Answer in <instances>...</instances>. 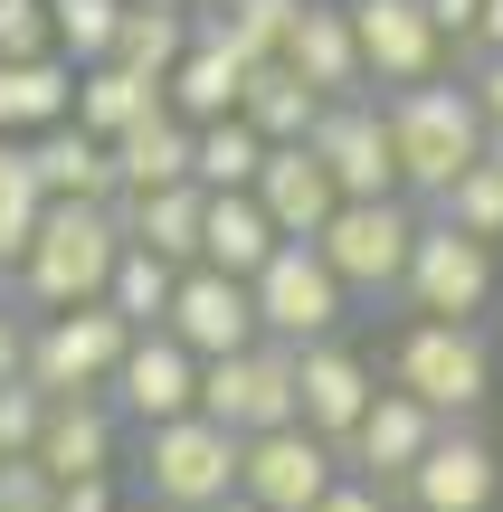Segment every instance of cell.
<instances>
[{
  "label": "cell",
  "mask_w": 503,
  "mask_h": 512,
  "mask_svg": "<svg viewBox=\"0 0 503 512\" xmlns=\"http://www.w3.org/2000/svg\"><path fill=\"white\" fill-rule=\"evenodd\" d=\"M29 323H38V313L0 285V380H29Z\"/></svg>",
  "instance_id": "cell-39"
},
{
  "label": "cell",
  "mask_w": 503,
  "mask_h": 512,
  "mask_svg": "<svg viewBox=\"0 0 503 512\" xmlns=\"http://www.w3.org/2000/svg\"><path fill=\"white\" fill-rule=\"evenodd\" d=\"M124 503V484L114 475H76V484H57V512H114Z\"/></svg>",
  "instance_id": "cell-41"
},
{
  "label": "cell",
  "mask_w": 503,
  "mask_h": 512,
  "mask_svg": "<svg viewBox=\"0 0 503 512\" xmlns=\"http://www.w3.org/2000/svg\"><path fill=\"white\" fill-rule=\"evenodd\" d=\"M133 0H48L57 19V57H76V67H95V57H114V29H124Z\"/></svg>",
  "instance_id": "cell-34"
},
{
  "label": "cell",
  "mask_w": 503,
  "mask_h": 512,
  "mask_svg": "<svg viewBox=\"0 0 503 512\" xmlns=\"http://www.w3.org/2000/svg\"><path fill=\"white\" fill-rule=\"evenodd\" d=\"M190 152H200V124L190 114H143L133 133H114V181L124 190H162V181H190Z\"/></svg>",
  "instance_id": "cell-28"
},
{
  "label": "cell",
  "mask_w": 503,
  "mask_h": 512,
  "mask_svg": "<svg viewBox=\"0 0 503 512\" xmlns=\"http://www.w3.org/2000/svg\"><path fill=\"white\" fill-rule=\"evenodd\" d=\"M29 171H38V190H48V200H114V143L95 124H38L29 133Z\"/></svg>",
  "instance_id": "cell-22"
},
{
  "label": "cell",
  "mask_w": 503,
  "mask_h": 512,
  "mask_svg": "<svg viewBox=\"0 0 503 512\" xmlns=\"http://www.w3.org/2000/svg\"><path fill=\"white\" fill-rule=\"evenodd\" d=\"M485 162H503V124H494V133H485Z\"/></svg>",
  "instance_id": "cell-48"
},
{
  "label": "cell",
  "mask_w": 503,
  "mask_h": 512,
  "mask_svg": "<svg viewBox=\"0 0 503 512\" xmlns=\"http://www.w3.org/2000/svg\"><path fill=\"white\" fill-rule=\"evenodd\" d=\"M456 76L475 86V105H485V124H503V48H494V57H466Z\"/></svg>",
  "instance_id": "cell-42"
},
{
  "label": "cell",
  "mask_w": 503,
  "mask_h": 512,
  "mask_svg": "<svg viewBox=\"0 0 503 512\" xmlns=\"http://www.w3.org/2000/svg\"><path fill=\"white\" fill-rule=\"evenodd\" d=\"M475 10H485V0H428V19H437L447 38H466V29H475Z\"/></svg>",
  "instance_id": "cell-44"
},
{
  "label": "cell",
  "mask_w": 503,
  "mask_h": 512,
  "mask_svg": "<svg viewBox=\"0 0 503 512\" xmlns=\"http://www.w3.org/2000/svg\"><path fill=\"white\" fill-rule=\"evenodd\" d=\"M295 351H304V427L342 446V437L361 427V408H371L380 370L361 361V351L342 342V332H323V342H295Z\"/></svg>",
  "instance_id": "cell-20"
},
{
  "label": "cell",
  "mask_w": 503,
  "mask_h": 512,
  "mask_svg": "<svg viewBox=\"0 0 503 512\" xmlns=\"http://www.w3.org/2000/svg\"><path fill=\"white\" fill-rule=\"evenodd\" d=\"M200 209H209V190H200V181L114 190V219H124V238H143L152 256H171V266H200Z\"/></svg>",
  "instance_id": "cell-23"
},
{
  "label": "cell",
  "mask_w": 503,
  "mask_h": 512,
  "mask_svg": "<svg viewBox=\"0 0 503 512\" xmlns=\"http://www.w3.org/2000/svg\"><path fill=\"white\" fill-rule=\"evenodd\" d=\"M143 10H200V0H143Z\"/></svg>",
  "instance_id": "cell-49"
},
{
  "label": "cell",
  "mask_w": 503,
  "mask_h": 512,
  "mask_svg": "<svg viewBox=\"0 0 503 512\" xmlns=\"http://www.w3.org/2000/svg\"><path fill=\"white\" fill-rule=\"evenodd\" d=\"M257 171H266V133L247 114H209L200 152H190V181L200 190H257Z\"/></svg>",
  "instance_id": "cell-29"
},
{
  "label": "cell",
  "mask_w": 503,
  "mask_h": 512,
  "mask_svg": "<svg viewBox=\"0 0 503 512\" xmlns=\"http://www.w3.org/2000/svg\"><path fill=\"white\" fill-rule=\"evenodd\" d=\"M285 67L323 95H361L371 67H361V29H352V0H304L295 38H285Z\"/></svg>",
  "instance_id": "cell-21"
},
{
  "label": "cell",
  "mask_w": 503,
  "mask_h": 512,
  "mask_svg": "<svg viewBox=\"0 0 503 512\" xmlns=\"http://www.w3.org/2000/svg\"><path fill=\"white\" fill-rule=\"evenodd\" d=\"M437 427H447V418H437V408L418 399V389L380 380V389H371V408H361V427L342 437V465H352V475H371V484H390V494H399V484L418 475V456L437 446Z\"/></svg>",
  "instance_id": "cell-13"
},
{
  "label": "cell",
  "mask_w": 503,
  "mask_h": 512,
  "mask_svg": "<svg viewBox=\"0 0 503 512\" xmlns=\"http://www.w3.org/2000/svg\"><path fill=\"white\" fill-rule=\"evenodd\" d=\"M124 408H114V389H67V399H48V427H38L29 456L48 465L57 484L76 475H124Z\"/></svg>",
  "instance_id": "cell-16"
},
{
  "label": "cell",
  "mask_w": 503,
  "mask_h": 512,
  "mask_svg": "<svg viewBox=\"0 0 503 512\" xmlns=\"http://www.w3.org/2000/svg\"><path fill=\"white\" fill-rule=\"evenodd\" d=\"M76 114V57H0V133H38Z\"/></svg>",
  "instance_id": "cell-25"
},
{
  "label": "cell",
  "mask_w": 503,
  "mask_h": 512,
  "mask_svg": "<svg viewBox=\"0 0 503 512\" xmlns=\"http://www.w3.org/2000/svg\"><path fill=\"white\" fill-rule=\"evenodd\" d=\"M181 48H190V10H143V0H133L124 29H114V57L162 76V86H171V67H181Z\"/></svg>",
  "instance_id": "cell-31"
},
{
  "label": "cell",
  "mask_w": 503,
  "mask_h": 512,
  "mask_svg": "<svg viewBox=\"0 0 503 512\" xmlns=\"http://www.w3.org/2000/svg\"><path fill=\"white\" fill-rule=\"evenodd\" d=\"M114 256H124V219H114V200H48L29 256L10 266V294H19L29 313L95 304L105 275H114Z\"/></svg>",
  "instance_id": "cell-2"
},
{
  "label": "cell",
  "mask_w": 503,
  "mask_h": 512,
  "mask_svg": "<svg viewBox=\"0 0 503 512\" xmlns=\"http://www.w3.org/2000/svg\"><path fill=\"white\" fill-rule=\"evenodd\" d=\"M494 294H503V247L428 209V219H418V247H409V275H399V304L409 313H447V323H485Z\"/></svg>",
  "instance_id": "cell-5"
},
{
  "label": "cell",
  "mask_w": 503,
  "mask_h": 512,
  "mask_svg": "<svg viewBox=\"0 0 503 512\" xmlns=\"http://www.w3.org/2000/svg\"><path fill=\"white\" fill-rule=\"evenodd\" d=\"M399 494H390V484H371V475H352V465H342V475H333V494H323L314 512H390Z\"/></svg>",
  "instance_id": "cell-40"
},
{
  "label": "cell",
  "mask_w": 503,
  "mask_h": 512,
  "mask_svg": "<svg viewBox=\"0 0 503 512\" xmlns=\"http://www.w3.org/2000/svg\"><path fill=\"white\" fill-rule=\"evenodd\" d=\"M105 389H114V408H124V427H162V418H181V408H200V351L171 323H152V332L124 342V361H114Z\"/></svg>",
  "instance_id": "cell-12"
},
{
  "label": "cell",
  "mask_w": 503,
  "mask_h": 512,
  "mask_svg": "<svg viewBox=\"0 0 503 512\" xmlns=\"http://www.w3.org/2000/svg\"><path fill=\"white\" fill-rule=\"evenodd\" d=\"M323 105H333V95H323V86H304L285 57H257V67H247V105H238V114L266 133V143H314Z\"/></svg>",
  "instance_id": "cell-27"
},
{
  "label": "cell",
  "mask_w": 503,
  "mask_h": 512,
  "mask_svg": "<svg viewBox=\"0 0 503 512\" xmlns=\"http://www.w3.org/2000/svg\"><path fill=\"white\" fill-rule=\"evenodd\" d=\"M247 67L257 57L238 48L228 29H209L200 10H190V48H181V67H171V114H190V124H209V114H238L247 105Z\"/></svg>",
  "instance_id": "cell-18"
},
{
  "label": "cell",
  "mask_w": 503,
  "mask_h": 512,
  "mask_svg": "<svg viewBox=\"0 0 503 512\" xmlns=\"http://www.w3.org/2000/svg\"><path fill=\"white\" fill-rule=\"evenodd\" d=\"M0 512H57V475L38 456H0Z\"/></svg>",
  "instance_id": "cell-38"
},
{
  "label": "cell",
  "mask_w": 503,
  "mask_h": 512,
  "mask_svg": "<svg viewBox=\"0 0 503 512\" xmlns=\"http://www.w3.org/2000/svg\"><path fill=\"white\" fill-rule=\"evenodd\" d=\"M171 285H181V266H171V256H152L143 238H124V256H114V275H105V304L124 313L133 332H152L171 313Z\"/></svg>",
  "instance_id": "cell-30"
},
{
  "label": "cell",
  "mask_w": 503,
  "mask_h": 512,
  "mask_svg": "<svg viewBox=\"0 0 503 512\" xmlns=\"http://www.w3.org/2000/svg\"><path fill=\"white\" fill-rule=\"evenodd\" d=\"M114 512H162V503H152V494H124V503H114Z\"/></svg>",
  "instance_id": "cell-47"
},
{
  "label": "cell",
  "mask_w": 503,
  "mask_h": 512,
  "mask_svg": "<svg viewBox=\"0 0 503 512\" xmlns=\"http://www.w3.org/2000/svg\"><path fill=\"white\" fill-rule=\"evenodd\" d=\"M333 475H342V446L314 437L304 418L257 427V437H247V456H238V494L266 503V512H314L323 494H333Z\"/></svg>",
  "instance_id": "cell-10"
},
{
  "label": "cell",
  "mask_w": 503,
  "mask_h": 512,
  "mask_svg": "<svg viewBox=\"0 0 503 512\" xmlns=\"http://www.w3.org/2000/svg\"><path fill=\"white\" fill-rule=\"evenodd\" d=\"M257 200L285 238H323V219L342 209V181L314 143H266V171H257Z\"/></svg>",
  "instance_id": "cell-19"
},
{
  "label": "cell",
  "mask_w": 503,
  "mask_h": 512,
  "mask_svg": "<svg viewBox=\"0 0 503 512\" xmlns=\"http://www.w3.org/2000/svg\"><path fill=\"white\" fill-rule=\"evenodd\" d=\"M171 95H162V76H143V67H124V57H95V67H76V124H95L114 143V133H133L143 114H162Z\"/></svg>",
  "instance_id": "cell-26"
},
{
  "label": "cell",
  "mask_w": 503,
  "mask_h": 512,
  "mask_svg": "<svg viewBox=\"0 0 503 512\" xmlns=\"http://www.w3.org/2000/svg\"><path fill=\"white\" fill-rule=\"evenodd\" d=\"M285 228L266 219V200L257 190H209V209H200V266H228V275H257L266 256H276Z\"/></svg>",
  "instance_id": "cell-24"
},
{
  "label": "cell",
  "mask_w": 503,
  "mask_h": 512,
  "mask_svg": "<svg viewBox=\"0 0 503 512\" xmlns=\"http://www.w3.org/2000/svg\"><path fill=\"white\" fill-rule=\"evenodd\" d=\"M200 512H266V503H247V494H228V503H200Z\"/></svg>",
  "instance_id": "cell-46"
},
{
  "label": "cell",
  "mask_w": 503,
  "mask_h": 512,
  "mask_svg": "<svg viewBox=\"0 0 503 512\" xmlns=\"http://www.w3.org/2000/svg\"><path fill=\"white\" fill-rule=\"evenodd\" d=\"M437 219H456V228H475V238H494L503 247V162H466L447 190H437Z\"/></svg>",
  "instance_id": "cell-33"
},
{
  "label": "cell",
  "mask_w": 503,
  "mask_h": 512,
  "mask_svg": "<svg viewBox=\"0 0 503 512\" xmlns=\"http://www.w3.org/2000/svg\"><path fill=\"white\" fill-rule=\"evenodd\" d=\"M418 219H428V200H409V190L342 200L333 219H323V238H314V247L333 256V275L352 285V304H399V275H409Z\"/></svg>",
  "instance_id": "cell-4"
},
{
  "label": "cell",
  "mask_w": 503,
  "mask_h": 512,
  "mask_svg": "<svg viewBox=\"0 0 503 512\" xmlns=\"http://www.w3.org/2000/svg\"><path fill=\"white\" fill-rule=\"evenodd\" d=\"M124 342H133V323L105 304V294H95V304H57V313L29 323V380L48 389V399H67V389H105L114 361H124Z\"/></svg>",
  "instance_id": "cell-9"
},
{
  "label": "cell",
  "mask_w": 503,
  "mask_h": 512,
  "mask_svg": "<svg viewBox=\"0 0 503 512\" xmlns=\"http://www.w3.org/2000/svg\"><path fill=\"white\" fill-rule=\"evenodd\" d=\"M485 105H475L466 76H418V86H390V143H399V190L409 200H437L466 162H485Z\"/></svg>",
  "instance_id": "cell-1"
},
{
  "label": "cell",
  "mask_w": 503,
  "mask_h": 512,
  "mask_svg": "<svg viewBox=\"0 0 503 512\" xmlns=\"http://www.w3.org/2000/svg\"><path fill=\"white\" fill-rule=\"evenodd\" d=\"M200 19H209V29H228L247 57H285V38H295L304 0H200Z\"/></svg>",
  "instance_id": "cell-32"
},
{
  "label": "cell",
  "mask_w": 503,
  "mask_h": 512,
  "mask_svg": "<svg viewBox=\"0 0 503 512\" xmlns=\"http://www.w3.org/2000/svg\"><path fill=\"white\" fill-rule=\"evenodd\" d=\"M352 29H361V67L371 86H418V76H447V48L456 38L428 19V0H352Z\"/></svg>",
  "instance_id": "cell-15"
},
{
  "label": "cell",
  "mask_w": 503,
  "mask_h": 512,
  "mask_svg": "<svg viewBox=\"0 0 503 512\" xmlns=\"http://www.w3.org/2000/svg\"><path fill=\"white\" fill-rule=\"evenodd\" d=\"M390 380H399V389H418L437 418H475V408L494 399V342H485V323L418 313V323L390 342Z\"/></svg>",
  "instance_id": "cell-6"
},
{
  "label": "cell",
  "mask_w": 503,
  "mask_h": 512,
  "mask_svg": "<svg viewBox=\"0 0 503 512\" xmlns=\"http://www.w3.org/2000/svg\"><path fill=\"white\" fill-rule=\"evenodd\" d=\"M503 48V0H485V10H475V29L456 38V67H466V57H494Z\"/></svg>",
  "instance_id": "cell-43"
},
{
  "label": "cell",
  "mask_w": 503,
  "mask_h": 512,
  "mask_svg": "<svg viewBox=\"0 0 503 512\" xmlns=\"http://www.w3.org/2000/svg\"><path fill=\"white\" fill-rule=\"evenodd\" d=\"M200 408H209L219 427H238V437L304 418V351H295V342H276V332H257L247 351H219V361H200Z\"/></svg>",
  "instance_id": "cell-7"
},
{
  "label": "cell",
  "mask_w": 503,
  "mask_h": 512,
  "mask_svg": "<svg viewBox=\"0 0 503 512\" xmlns=\"http://www.w3.org/2000/svg\"><path fill=\"white\" fill-rule=\"evenodd\" d=\"M314 152L333 162L342 200H380V190H399V143H390V95L361 86V95H333L314 124Z\"/></svg>",
  "instance_id": "cell-11"
},
{
  "label": "cell",
  "mask_w": 503,
  "mask_h": 512,
  "mask_svg": "<svg viewBox=\"0 0 503 512\" xmlns=\"http://www.w3.org/2000/svg\"><path fill=\"white\" fill-rule=\"evenodd\" d=\"M399 503L409 512H494L503 503V456L475 437V418H447L437 446L418 456V475L399 484Z\"/></svg>",
  "instance_id": "cell-14"
},
{
  "label": "cell",
  "mask_w": 503,
  "mask_h": 512,
  "mask_svg": "<svg viewBox=\"0 0 503 512\" xmlns=\"http://www.w3.org/2000/svg\"><path fill=\"white\" fill-rule=\"evenodd\" d=\"M19 162H29V133H0V181H10Z\"/></svg>",
  "instance_id": "cell-45"
},
{
  "label": "cell",
  "mask_w": 503,
  "mask_h": 512,
  "mask_svg": "<svg viewBox=\"0 0 503 512\" xmlns=\"http://www.w3.org/2000/svg\"><path fill=\"white\" fill-rule=\"evenodd\" d=\"M38 219H48V190H38V171L19 162L10 181H0V285H10V266H19V256H29Z\"/></svg>",
  "instance_id": "cell-35"
},
{
  "label": "cell",
  "mask_w": 503,
  "mask_h": 512,
  "mask_svg": "<svg viewBox=\"0 0 503 512\" xmlns=\"http://www.w3.org/2000/svg\"><path fill=\"white\" fill-rule=\"evenodd\" d=\"M247 294H257V332H276V342H323V332H342L361 313L314 238H276V256L247 275Z\"/></svg>",
  "instance_id": "cell-8"
},
{
  "label": "cell",
  "mask_w": 503,
  "mask_h": 512,
  "mask_svg": "<svg viewBox=\"0 0 503 512\" xmlns=\"http://www.w3.org/2000/svg\"><path fill=\"white\" fill-rule=\"evenodd\" d=\"M48 427V389L38 380H0V456H29Z\"/></svg>",
  "instance_id": "cell-36"
},
{
  "label": "cell",
  "mask_w": 503,
  "mask_h": 512,
  "mask_svg": "<svg viewBox=\"0 0 503 512\" xmlns=\"http://www.w3.org/2000/svg\"><path fill=\"white\" fill-rule=\"evenodd\" d=\"M48 48H57L48 0H0V57H48Z\"/></svg>",
  "instance_id": "cell-37"
},
{
  "label": "cell",
  "mask_w": 503,
  "mask_h": 512,
  "mask_svg": "<svg viewBox=\"0 0 503 512\" xmlns=\"http://www.w3.org/2000/svg\"><path fill=\"white\" fill-rule=\"evenodd\" d=\"M162 323L181 332L200 361H219V351H247V342H257V294H247V275H228V266H181Z\"/></svg>",
  "instance_id": "cell-17"
},
{
  "label": "cell",
  "mask_w": 503,
  "mask_h": 512,
  "mask_svg": "<svg viewBox=\"0 0 503 512\" xmlns=\"http://www.w3.org/2000/svg\"><path fill=\"white\" fill-rule=\"evenodd\" d=\"M238 456H247L238 427H219L209 408H181L162 427H133V494H152L162 512L228 503L238 494Z\"/></svg>",
  "instance_id": "cell-3"
}]
</instances>
